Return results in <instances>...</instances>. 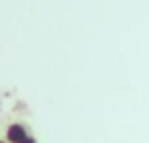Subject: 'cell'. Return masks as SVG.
Segmentation results:
<instances>
[{
    "label": "cell",
    "mask_w": 149,
    "mask_h": 143,
    "mask_svg": "<svg viewBox=\"0 0 149 143\" xmlns=\"http://www.w3.org/2000/svg\"><path fill=\"white\" fill-rule=\"evenodd\" d=\"M21 143H37V139H35V137H31V135H29V137H27V139H25V141H21Z\"/></svg>",
    "instance_id": "7a4b0ae2"
},
{
    "label": "cell",
    "mask_w": 149,
    "mask_h": 143,
    "mask_svg": "<svg viewBox=\"0 0 149 143\" xmlns=\"http://www.w3.org/2000/svg\"><path fill=\"white\" fill-rule=\"evenodd\" d=\"M0 143H6V141H0Z\"/></svg>",
    "instance_id": "3957f363"
},
{
    "label": "cell",
    "mask_w": 149,
    "mask_h": 143,
    "mask_svg": "<svg viewBox=\"0 0 149 143\" xmlns=\"http://www.w3.org/2000/svg\"><path fill=\"white\" fill-rule=\"evenodd\" d=\"M27 137H29V133L23 123H10L6 127V143H21Z\"/></svg>",
    "instance_id": "6da1fadb"
}]
</instances>
